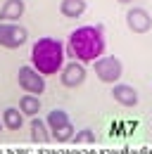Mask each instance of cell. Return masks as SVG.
I'll return each instance as SVG.
<instances>
[{
  "label": "cell",
  "instance_id": "6da1fadb",
  "mask_svg": "<svg viewBox=\"0 0 152 154\" xmlns=\"http://www.w3.org/2000/svg\"><path fill=\"white\" fill-rule=\"evenodd\" d=\"M107 38H105V24H83L74 29L67 38L64 52L74 62H95L105 55Z\"/></svg>",
  "mask_w": 152,
  "mask_h": 154
},
{
  "label": "cell",
  "instance_id": "7a4b0ae2",
  "mask_svg": "<svg viewBox=\"0 0 152 154\" xmlns=\"http://www.w3.org/2000/svg\"><path fill=\"white\" fill-rule=\"evenodd\" d=\"M64 43L55 36H40L31 45V66L40 76H55L64 66Z\"/></svg>",
  "mask_w": 152,
  "mask_h": 154
},
{
  "label": "cell",
  "instance_id": "3957f363",
  "mask_svg": "<svg viewBox=\"0 0 152 154\" xmlns=\"http://www.w3.org/2000/svg\"><path fill=\"white\" fill-rule=\"evenodd\" d=\"M93 71L102 83L114 85V83L121 78V74H124V64H121V59L114 57V55H102L100 59L93 62Z\"/></svg>",
  "mask_w": 152,
  "mask_h": 154
},
{
  "label": "cell",
  "instance_id": "277c9868",
  "mask_svg": "<svg viewBox=\"0 0 152 154\" xmlns=\"http://www.w3.org/2000/svg\"><path fill=\"white\" fill-rule=\"evenodd\" d=\"M17 83H19V88H21L26 95L40 97L43 93H45V76H40V74H38L31 64L19 66V71H17Z\"/></svg>",
  "mask_w": 152,
  "mask_h": 154
},
{
  "label": "cell",
  "instance_id": "5b68a950",
  "mask_svg": "<svg viewBox=\"0 0 152 154\" xmlns=\"http://www.w3.org/2000/svg\"><path fill=\"white\" fill-rule=\"evenodd\" d=\"M24 43H29V29L26 26L0 21V48H5V50H19Z\"/></svg>",
  "mask_w": 152,
  "mask_h": 154
},
{
  "label": "cell",
  "instance_id": "8992f818",
  "mask_svg": "<svg viewBox=\"0 0 152 154\" xmlns=\"http://www.w3.org/2000/svg\"><path fill=\"white\" fill-rule=\"evenodd\" d=\"M83 81H86V66L81 64V62H67L64 66H62V71H59V83L64 85V88H78V85H83Z\"/></svg>",
  "mask_w": 152,
  "mask_h": 154
},
{
  "label": "cell",
  "instance_id": "52a82bcc",
  "mask_svg": "<svg viewBox=\"0 0 152 154\" xmlns=\"http://www.w3.org/2000/svg\"><path fill=\"white\" fill-rule=\"evenodd\" d=\"M126 24H128V29L133 33H147L152 29V17L143 7H131L126 12Z\"/></svg>",
  "mask_w": 152,
  "mask_h": 154
},
{
  "label": "cell",
  "instance_id": "ba28073f",
  "mask_svg": "<svg viewBox=\"0 0 152 154\" xmlns=\"http://www.w3.org/2000/svg\"><path fill=\"white\" fill-rule=\"evenodd\" d=\"M112 97L121 107H135V104L140 102L138 90H135L133 85H128V83H114L112 85Z\"/></svg>",
  "mask_w": 152,
  "mask_h": 154
},
{
  "label": "cell",
  "instance_id": "9c48e42d",
  "mask_svg": "<svg viewBox=\"0 0 152 154\" xmlns=\"http://www.w3.org/2000/svg\"><path fill=\"white\" fill-rule=\"evenodd\" d=\"M24 12H26L24 0H5L0 7V21H17Z\"/></svg>",
  "mask_w": 152,
  "mask_h": 154
},
{
  "label": "cell",
  "instance_id": "30bf717a",
  "mask_svg": "<svg viewBox=\"0 0 152 154\" xmlns=\"http://www.w3.org/2000/svg\"><path fill=\"white\" fill-rule=\"evenodd\" d=\"M71 123V116L67 109H50L48 116H45V126H48V131L50 133H55L59 128H64V126H69Z\"/></svg>",
  "mask_w": 152,
  "mask_h": 154
},
{
  "label": "cell",
  "instance_id": "8fae6325",
  "mask_svg": "<svg viewBox=\"0 0 152 154\" xmlns=\"http://www.w3.org/2000/svg\"><path fill=\"white\" fill-rule=\"evenodd\" d=\"M0 119H2V128L7 131H21L24 126V114L19 112V107H5Z\"/></svg>",
  "mask_w": 152,
  "mask_h": 154
},
{
  "label": "cell",
  "instance_id": "7c38bea8",
  "mask_svg": "<svg viewBox=\"0 0 152 154\" xmlns=\"http://www.w3.org/2000/svg\"><path fill=\"white\" fill-rule=\"evenodd\" d=\"M86 10H88V2H86V0H62V2H59V12H62V17H69V19L83 17Z\"/></svg>",
  "mask_w": 152,
  "mask_h": 154
},
{
  "label": "cell",
  "instance_id": "4fadbf2b",
  "mask_svg": "<svg viewBox=\"0 0 152 154\" xmlns=\"http://www.w3.org/2000/svg\"><path fill=\"white\" fill-rule=\"evenodd\" d=\"M29 133H31V140L36 145H48L52 137H50V131L45 126V119H31L29 123Z\"/></svg>",
  "mask_w": 152,
  "mask_h": 154
},
{
  "label": "cell",
  "instance_id": "5bb4252c",
  "mask_svg": "<svg viewBox=\"0 0 152 154\" xmlns=\"http://www.w3.org/2000/svg\"><path fill=\"white\" fill-rule=\"evenodd\" d=\"M19 112L24 116H38V112H40V100L36 95H21L19 97Z\"/></svg>",
  "mask_w": 152,
  "mask_h": 154
},
{
  "label": "cell",
  "instance_id": "9a60e30c",
  "mask_svg": "<svg viewBox=\"0 0 152 154\" xmlns=\"http://www.w3.org/2000/svg\"><path fill=\"white\" fill-rule=\"evenodd\" d=\"M95 131H90V128H81V131H76L74 137H71V142L74 145H95Z\"/></svg>",
  "mask_w": 152,
  "mask_h": 154
},
{
  "label": "cell",
  "instance_id": "2e32d148",
  "mask_svg": "<svg viewBox=\"0 0 152 154\" xmlns=\"http://www.w3.org/2000/svg\"><path fill=\"white\" fill-rule=\"evenodd\" d=\"M76 128L74 123H69V126H64V128H59V131H55V133H50V137L55 140V142H59V145H64V142H71V137H74Z\"/></svg>",
  "mask_w": 152,
  "mask_h": 154
},
{
  "label": "cell",
  "instance_id": "e0dca14e",
  "mask_svg": "<svg viewBox=\"0 0 152 154\" xmlns=\"http://www.w3.org/2000/svg\"><path fill=\"white\" fill-rule=\"evenodd\" d=\"M119 2H121V5H128V2H133V0H119Z\"/></svg>",
  "mask_w": 152,
  "mask_h": 154
},
{
  "label": "cell",
  "instance_id": "ac0fdd59",
  "mask_svg": "<svg viewBox=\"0 0 152 154\" xmlns=\"http://www.w3.org/2000/svg\"><path fill=\"white\" fill-rule=\"evenodd\" d=\"M0 131H2V119H0Z\"/></svg>",
  "mask_w": 152,
  "mask_h": 154
}]
</instances>
